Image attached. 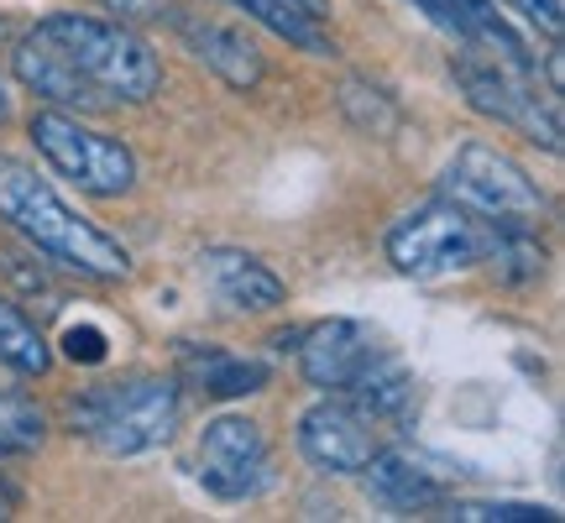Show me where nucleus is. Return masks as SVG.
<instances>
[{
	"label": "nucleus",
	"mask_w": 565,
	"mask_h": 523,
	"mask_svg": "<svg viewBox=\"0 0 565 523\" xmlns=\"http://www.w3.org/2000/svg\"><path fill=\"white\" fill-rule=\"evenodd\" d=\"M492 236L498 225L466 215L461 204L450 200H429L419 210H408L404 221L387 231V262L414 282H435V278H456V273H471L482 267L487 252H492Z\"/></svg>",
	"instance_id": "4"
},
{
	"label": "nucleus",
	"mask_w": 565,
	"mask_h": 523,
	"mask_svg": "<svg viewBox=\"0 0 565 523\" xmlns=\"http://www.w3.org/2000/svg\"><path fill=\"white\" fill-rule=\"evenodd\" d=\"M404 6H414L429 26H440L445 38L471 47V53H487V58L513 63V68H534L529 42L492 0H404Z\"/></svg>",
	"instance_id": "10"
},
{
	"label": "nucleus",
	"mask_w": 565,
	"mask_h": 523,
	"mask_svg": "<svg viewBox=\"0 0 565 523\" xmlns=\"http://www.w3.org/2000/svg\"><path fill=\"white\" fill-rule=\"evenodd\" d=\"M110 11H121V17H137V21H158V26H173L183 17L179 0H105Z\"/></svg>",
	"instance_id": "23"
},
{
	"label": "nucleus",
	"mask_w": 565,
	"mask_h": 523,
	"mask_svg": "<svg viewBox=\"0 0 565 523\" xmlns=\"http://www.w3.org/2000/svg\"><path fill=\"white\" fill-rule=\"evenodd\" d=\"M11 513H17V492L0 482V519H11Z\"/></svg>",
	"instance_id": "25"
},
{
	"label": "nucleus",
	"mask_w": 565,
	"mask_h": 523,
	"mask_svg": "<svg viewBox=\"0 0 565 523\" xmlns=\"http://www.w3.org/2000/svg\"><path fill=\"white\" fill-rule=\"evenodd\" d=\"M0 366H11L17 377H47L53 372V345L42 341V330L11 299H0Z\"/></svg>",
	"instance_id": "18"
},
{
	"label": "nucleus",
	"mask_w": 565,
	"mask_h": 523,
	"mask_svg": "<svg viewBox=\"0 0 565 523\" xmlns=\"http://www.w3.org/2000/svg\"><path fill=\"white\" fill-rule=\"evenodd\" d=\"M11 68H17V79L38 95V100H47L53 110H74V116H100V110H116V105L105 100L95 84L84 79L74 63L63 58L58 47L47 38H38V32H26V38L17 42V53H11Z\"/></svg>",
	"instance_id": "12"
},
{
	"label": "nucleus",
	"mask_w": 565,
	"mask_h": 523,
	"mask_svg": "<svg viewBox=\"0 0 565 523\" xmlns=\"http://www.w3.org/2000/svg\"><path fill=\"white\" fill-rule=\"evenodd\" d=\"M294 351H299L303 383L320 387V393H345L366 372V362L377 356V341L356 320H320L309 330H299Z\"/></svg>",
	"instance_id": "11"
},
{
	"label": "nucleus",
	"mask_w": 565,
	"mask_h": 523,
	"mask_svg": "<svg viewBox=\"0 0 565 523\" xmlns=\"http://www.w3.org/2000/svg\"><path fill=\"white\" fill-rule=\"evenodd\" d=\"M345 398L362 408L366 419H398V414H408V403H414V372H408L404 362H393V356H372L366 362V372L356 377V383L345 387Z\"/></svg>",
	"instance_id": "17"
},
{
	"label": "nucleus",
	"mask_w": 565,
	"mask_h": 523,
	"mask_svg": "<svg viewBox=\"0 0 565 523\" xmlns=\"http://www.w3.org/2000/svg\"><path fill=\"white\" fill-rule=\"evenodd\" d=\"M74 424L105 456H147L179 429V383L173 377H126L95 387L74 403Z\"/></svg>",
	"instance_id": "3"
},
{
	"label": "nucleus",
	"mask_w": 565,
	"mask_h": 523,
	"mask_svg": "<svg viewBox=\"0 0 565 523\" xmlns=\"http://www.w3.org/2000/svg\"><path fill=\"white\" fill-rule=\"evenodd\" d=\"M299 456L324 477H356L377 456V429L356 403L324 398L299 419Z\"/></svg>",
	"instance_id": "9"
},
{
	"label": "nucleus",
	"mask_w": 565,
	"mask_h": 523,
	"mask_svg": "<svg viewBox=\"0 0 565 523\" xmlns=\"http://www.w3.org/2000/svg\"><path fill=\"white\" fill-rule=\"evenodd\" d=\"M11 121V95H6V84H0V126Z\"/></svg>",
	"instance_id": "26"
},
{
	"label": "nucleus",
	"mask_w": 565,
	"mask_h": 523,
	"mask_svg": "<svg viewBox=\"0 0 565 523\" xmlns=\"http://www.w3.org/2000/svg\"><path fill=\"white\" fill-rule=\"evenodd\" d=\"M63 351H68L74 362H105L110 341H105V330H95V324H68V335H63Z\"/></svg>",
	"instance_id": "22"
},
{
	"label": "nucleus",
	"mask_w": 565,
	"mask_h": 523,
	"mask_svg": "<svg viewBox=\"0 0 565 523\" xmlns=\"http://www.w3.org/2000/svg\"><path fill=\"white\" fill-rule=\"evenodd\" d=\"M42 435H47V419L38 414V403L0 387V456H26L42 445Z\"/></svg>",
	"instance_id": "19"
},
{
	"label": "nucleus",
	"mask_w": 565,
	"mask_h": 523,
	"mask_svg": "<svg viewBox=\"0 0 565 523\" xmlns=\"http://www.w3.org/2000/svg\"><path fill=\"white\" fill-rule=\"evenodd\" d=\"M440 200L461 204L466 215H477L487 225H529L534 231V221L545 215V189L529 179V168L487 141L456 147V158L440 179Z\"/></svg>",
	"instance_id": "6"
},
{
	"label": "nucleus",
	"mask_w": 565,
	"mask_h": 523,
	"mask_svg": "<svg viewBox=\"0 0 565 523\" xmlns=\"http://www.w3.org/2000/svg\"><path fill=\"white\" fill-rule=\"evenodd\" d=\"M450 519H466V523H555V513L540 503H450Z\"/></svg>",
	"instance_id": "20"
},
{
	"label": "nucleus",
	"mask_w": 565,
	"mask_h": 523,
	"mask_svg": "<svg viewBox=\"0 0 565 523\" xmlns=\"http://www.w3.org/2000/svg\"><path fill=\"white\" fill-rule=\"evenodd\" d=\"M173 32H179V38L189 42V53H194L204 68H215L231 89H257V84H263V53L246 42V32L221 26V21H200V17H179Z\"/></svg>",
	"instance_id": "15"
},
{
	"label": "nucleus",
	"mask_w": 565,
	"mask_h": 523,
	"mask_svg": "<svg viewBox=\"0 0 565 523\" xmlns=\"http://www.w3.org/2000/svg\"><path fill=\"white\" fill-rule=\"evenodd\" d=\"M32 32L53 42L110 105H141L162 89L158 53H152L126 21L84 17V11H53V17H42Z\"/></svg>",
	"instance_id": "2"
},
{
	"label": "nucleus",
	"mask_w": 565,
	"mask_h": 523,
	"mask_svg": "<svg viewBox=\"0 0 565 523\" xmlns=\"http://www.w3.org/2000/svg\"><path fill=\"white\" fill-rule=\"evenodd\" d=\"M267 362L257 356H236L221 345H189L183 351V383H194L210 398H252L267 387Z\"/></svg>",
	"instance_id": "16"
},
{
	"label": "nucleus",
	"mask_w": 565,
	"mask_h": 523,
	"mask_svg": "<svg viewBox=\"0 0 565 523\" xmlns=\"http://www.w3.org/2000/svg\"><path fill=\"white\" fill-rule=\"evenodd\" d=\"M503 6H508V11H519L529 26H540L550 42H561V26H565L561 0H503Z\"/></svg>",
	"instance_id": "21"
},
{
	"label": "nucleus",
	"mask_w": 565,
	"mask_h": 523,
	"mask_svg": "<svg viewBox=\"0 0 565 523\" xmlns=\"http://www.w3.org/2000/svg\"><path fill=\"white\" fill-rule=\"evenodd\" d=\"M456 84H461L466 105L498 126H513L545 152H561V95H550L534 84V68H513L487 53L466 47L456 58Z\"/></svg>",
	"instance_id": "7"
},
{
	"label": "nucleus",
	"mask_w": 565,
	"mask_h": 523,
	"mask_svg": "<svg viewBox=\"0 0 565 523\" xmlns=\"http://www.w3.org/2000/svg\"><path fill=\"white\" fill-rule=\"evenodd\" d=\"M294 6H303V11H309V17L330 21V0H294Z\"/></svg>",
	"instance_id": "24"
},
{
	"label": "nucleus",
	"mask_w": 565,
	"mask_h": 523,
	"mask_svg": "<svg viewBox=\"0 0 565 523\" xmlns=\"http://www.w3.org/2000/svg\"><path fill=\"white\" fill-rule=\"evenodd\" d=\"M200 262H204V282H210L215 303L236 309V314H273V309L288 303L282 278L267 267V262L252 257V252H236V246H210Z\"/></svg>",
	"instance_id": "13"
},
{
	"label": "nucleus",
	"mask_w": 565,
	"mask_h": 523,
	"mask_svg": "<svg viewBox=\"0 0 565 523\" xmlns=\"http://www.w3.org/2000/svg\"><path fill=\"white\" fill-rule=\"evenodd\" d=\"M26 137L58 179H68L95 200H121V194L137 189V152L121 137L84 126L74 110H53V105L38 110L26 121Z\"/></svg>",
	"instance_id": "5"
},
{
	"label": "nucleus",
	"mask_w": 565,
	"mask_h": 523,
	"mask_svg": "<svg viewBox=\"0 0 565 523\" xmlns=\"http://www.w3.org/2000/svg\"><path fill=\"white\" fill-rule=\"evenodd\" d=\"M273 482V456H267L263 424L242 414H221L200 429V487L221 503L257 498Z\"/></svg>",
	"instance_id": "8"
},
{
	"label": "nucleus",
	"mask_w": 565,
	"mask_h": 523,
	"mask_svg": "<svg viewBox=\"0 0 565 523\" xmlns=\"http://www.w3.org/2000/svg\"><path fill=\"white\" fill-rule=\"evenodd\" d=\"M362 471H366V498L377 508H387V513H419V508L445 503V477L429 471L408 450H383L377 445V456Z\"/></svg>",
	"instance_id": "14"
},
{
	"label": "nucleus",
	"mask_w": 565,
	"mask_h": 523,
	"mask_svg": "<svg viewBox=\"0 0 565 523\" xmlns=\"http://www.w3.org/2000/svg\"><path fill=\"white\" fill-rule=\"evenodd\" d=\"M0 221L32 242L47 262L89 282H121L131 278V252L116 236H105L95 221H84L74 204L58 200V189L38 179L26 162L0 158Z\"/></svg>",
	"instance_id": "1"
}]
</instances>
